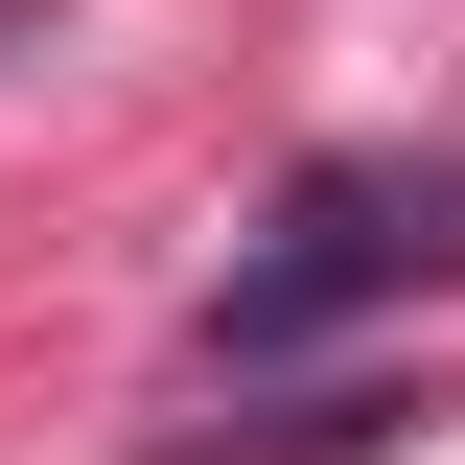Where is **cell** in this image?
Here are the masks:
<instances>
[{
  "label": "cell",
  "instance_id": "1",
  "mask_svg": "<svg viewBox=\"0 0 465 465\" xmlns=\"http://www.w3.org/2000/svg\"><path fill=\"white\" fill-rule=\"evenodd\" d=\"M419 280H465V163H302L280 232L210 280V372L256 396V372H302L326 326H372V302H419Z\"/></svg>",
  "mask_w": 465,
  "mask_h": 465
},
{
  "label": "cell",
  "instance_id": "2",
  "mask_svg": "<svg viewBox=\"0 0 465 465\" xmlns=\"http://www.w3.org/2000/svg\"><path fill=\"white\" fill-rule=\"evenodd\" d=\"M419 396H372V372H349V396H256V419H186V442H256V465H349V442H396Z\"/></svg>",
  "mask_w": 465,
  "mask_h": 465
}]
</instances>
